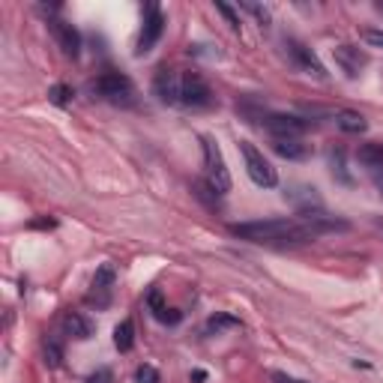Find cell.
<instances>
[{
    "instance_id": "6da1fadb",
    "label": "cell",
    "mask_w": 383,
    "mask_h": 383,
    "mask_svg": "<svg viewBox=\"0 0 383 383\" xmlns=\"http://www.w3.org/2000/svg\"><path fill=\"white\" fill-rule=\"evenodd\" d=\"M350 225L345 219L330 216L326 210H315L306 212V216L296 219H258V222H234L231 234L239 239H249V243H266V246H300V243H311L323 234L333 231H347Z\"/></svg>"
},
{
    "instance_id": "7a4b0ae2",
    "label": "cell",
    "mask_w": 383,
    "mask_h": 383,
    "mask_svg": "<svg viewBox=\"0 0 383 383\" xmlns=\"http://www.w3.org/2000/svg\"><path fill=\"white\" fill-rule=\"evenodd\" d=\"M90 90L99 96V99H105L108 105H117V108H132L135 105V84L120 75V72H105V75H99L93 84H90Z\"/></svg>"
},
{
    "instance_id": "3957f363",
    "label": "cell",
    "mask_w": 383,
    "mask_h": 383,
    "mask_svg": "<svg viewBox=\"0 0 383 383\" xmlns=\"http://www.w3.org/2000/svg\"><path fill=\"white\" fill-rule=\"evenodd\" d=\"M201 150H204V180L210 183V189L216 195L231 192V171H228V165H225V156H222L219 144L204 135Z\"/></svg>"
},
{
    "instance_id": "277c9868",
    "label": "cell",
    "mask_w": 383,
    "mask_h": 383,
    "mask_svg": "<svg viewBox=\"0 0 383 383\" xmlns=\"http://www.w3.org/2000/svg\"><path fill=\"white\" fill-rule=\"evenodd\" d=\"M239 153H243V162H246V171L252 177L254 186H261V189H273L276 183H279V174H276V168L269 165L264 159V153L252 144V141H239Z\"/></svg>"
},
{
    "instance_id": "5b68a950",
    "label": "cell",
    "mask_w": 383,
    "mask_h": 383,
    "mask_svg": "<svg viewBox=\"0 0 383 383\" xmlns=\"http://www.w3.org/2000/svg\"><path fill=\"white\" fill-rule=\"evenodd\" d=\"M180 105H186L192 111H204L216 105L210 84L198 75V72H183V90H180Z\"/></svg>"
},
{
    "instance_id": "8992f818",
    "label": "cell",
    "mask_w": 383,
    "mask_h": 383,
    "mask_svg": "<svg viewBox=\"0 0 383 383\" xmlns=\"http://www.w3.org/2000/svg\"><path fill=\"white\" fill-rule=\"evenodd\" d=\"M162 33H165V16H162V9H159V4H147L144 6V27H141L138 48H135L138 58L150 54L156 42L162 39Z\"/></svg>"
},
{
    "instance_id": "52a82bcc",
    "label": "cell",
    "mask_w": 383,
    "mask_h": 383,
    "mask_svg": "<svg viewBox=\"0 0 383 383\" xmlns=\"http://www.w3.org/2000/svg\"><path fill=\"white\" fill-rule=\"evenodd\" d=\"M258 123L273 138H300L311 126V120L293 117V114H258Z\"/></svg>"
},
{
    "instance_id": "ba28073f",
    "label": "cell",
    "mask_w": 383,
    "mask_h": 383,
    "mask_svg": "<svg viewBox=\"0 0 383 383\" xmlns=\"http://www.w3.org/2000/svg\"><path fill=\"white\" fill-rule=\"evenodd\" d=\"M285 48H288V58H291V63L300 69V72H306V75H315V78H326V69H323V63L318 60V54L311 51L308 45H303L300 39H293V36H288L285 39Z\"/></svg>"
},
{
    "instance_id": "9c48e42d",
    "label": "cell",
    "mask_w": 383,
    "mask_h": 383,
    "mask_svg": "<svg viewBox=\"0 0 383 383\" xmlns=\"http://www.w3.org/2000/svg\"><path fill=\"white\" fill-rule=\"evenodd\" d=\"M180 90H183V75H177L174 69H159L153 78V93L159 96V102L165 105H180Z\"/></svg>"
},
{
    "instance_id": "30bf717a",
    "label": "cell",
    "mask_w": 383,
    "mask_h": 383,
    "mask_svg": "<svg viewBox=\"0 0 383 383\" xmlns=\"http://www.w3.org/2000/svg\"><path fill=\"white\" fill-rule=\"evenodd\" d=\"M48 27H51L54 39H58L60 51L66 54V58H72V60H75L78 54H81V33H78L69 21H63V18H48Z\"/></svg>"
},
{
    "instance_id": "8fae6325",
    "label": "cell",
    "mask_w": 383,
    "mask_h": 383,
    "mask_svg": "<svg viewBox=\"0 0 383 383\" xmlns=\"http://www.w3.org/2000/svg\"><path fill=\"white\" fill-rule=\"evenodd\" d=\"M114 279H117L114 266H111V264H102V266L96 269V276H93V285H90V296H87V300H90V303H96L99 308H105V306L111 303Z\"/></svg>"
},
{
    "instance_id": "7c38bea8",
    "label": "cell",
    "mask_w": 383,
    "mask_h": 383,
    "mask_svg": "<svg viewBox=\"0 0 383 383\" xmlns=\"http://www.w3.org/2000/svg\"><path fill=\"white\" fill-rule=\"evenodd\" d=\"M333 58H335V63L342 66V72L347 75V78H357L360 72H362V66L368 63V58L360 51V48H353V45H335L333 48Z\"/></svg>"
},
{
    "instance_id": "4fadbf2b",
    "label": "cell",
    "mask_w": 383,
    "mask_h": 383,
    "mask_svg": "<svg viewBox=\"0 0 383 383\" xmlns=\"http://www.w3.org/2000/svg\"><path fill=\"white\" fill-rule=\"evenodd\" d=\"M273 150L281 159H291V162H303L311 156V147L303 138H273Z\"/></svg>"
},
{
    "instance_id": "5bb4252c",
    "label": "cell",
    "mask_w": 383,
    "mask_h": 383,
    "mask_svg": "<svg viewBox=\"0 0 383 383\" xmlns=\"http://www.w3.org/2000/svg\"><path fill=\"white\" fill-rule=\"evenodd\" d=\"M63 330H66V335L78 338V342H87V338H93L96 326H93L90 318H84L81 311H66L63 315Z\"/></svg>"
},
{
    "instance_id": "9a60e30c",
    "label": "cell",
    "mask_w": 383,
    "mask_h": 383,
    "mask_svg": "<svg viewBox=\"0 0 383 383\" xmlns=\"http://www.w3.org/2000/svg\"><path fill=\"white\" fill-rule=\"evenodd\" d=\"M335 126L342 132H350V135H360V132L368 129V123H365V117L360 114V111H338V114H335Z\"/></svg>"
},
{
    "instance_id": "2e32d148",
    "label": "cell",
    "mask_w": 383,
    "mask_h": 383,
    "mask_svg": "<svg viewBox=\"0 0 383 383\" xmlns=\"http://www.w3.org/2000/svg\"><path fill=\"white\" fill-rule=\"evenodd\" d=\"M357 159L360 165L365 168H372V171H383V144H362L360 153H357Z\"/></svg>"
},
{
    "instance_id": "e0dca14e",
    "label": "cell",
    "mask_w": 383,
    "mask_h": 383,
    "mask_svg": "<svg viewBox=\"0 0 383 383\" xmlns=\"http://www.w3.org/2000/svg\"><path fill=\"white\" fill-rule=\"evenodd\" d=\"M239 326V318L228 315V311H219V315H212L207 320V335H222L225 330H237Z\"/></svg>"
},
{
    "instance_id": "ac0fdd59",
    "label": "cell",
    "mask_w": 383,
    "mask_h": 383,
    "mask_svg": "<svg viewBox=\"0 0 383 383\" xmlns=\"http://www.w3.org/2000/svg\"><path fill=\"white\" fill-rule=\"evenodd\" d=\"M114 345H117L120 353H129V350H132V345H135V326H132V320L117 323V330H114Z\"/></svg>"
},
{
    "instance_id": "d6986e66",
    "label": "cell",
    "mask_w": 383,
    "mask_h": 383,
    "mask_svg": "<svg viewBox=\"0 0 383 383\" xmlns=\"http://www.w3.org/2000/svg\"><path fill=\"white\" fill-rule=\"evenodd\" d=\"M42 357H45L48 368H60L63 365V347H60V342L54 335L45 338V345H42Z\"/></svg>"
},
{
    "instance_id": "ffe728a7",
    "label": "cell",
    "mask_w": 383,
    "mask_h": 383,
    "mask_svg": "<svg viewBox=\"0 0 383 383\" xmlns=\"http://www.w3.org/2000/svg\"><path fill=\"white\" fill-rule=\"evenodd\" d=\"M48 99H51L54 105L66 108L69 102H72V87H69V84H54V87L48 90Z\"/></svg>"
},
{
    "instance_id": "44dd1931",
    "label": "cell",
    "mask_w": 383,
    "mask_h": 383,
    "mask_svg": "<svg viewBox=\"0 0 383 383\" xmlns=\"http://www.w3.org/2000/svg\"><path fill=\"white\" fill-rule=\"evenodd\" d=\"M192 189H195V195L201 198V201H207L210 207H216V192L210 189V183H207V180H195V183H192Z\"/></svg>"
},
{
    "instance_id": "7402d4cb",
    "label": "cell",
    "mask_w": 383,
    "mask_h": 383,
    "mask_svg": "<svg viewBox=\"0 0 383 383\" xmlns=\"http://www.w3.org/2000/svg\"><path fill=\"white\" fill-rule=\"evenodd\" d=\"M333 174L342 180V183H350V174H347V168H345V153L342 150L333 153Z\"/></svg>"
},
{
    "instance_id": "603a6c76",
    "label": "cell",
    "mask_w": 383,
    "mask_h": 383,
    "mask_svg": "<svg viewBox=\"0 0 383 383\" xmlns=\"http://www.w3.org/2000/svg\"><path fill=\"white\" fill-rule=\"evenodd\" d=\"M135 383H159V372H156L153 365H138Z\"/></svg>"
},
{
    "instance_id": "cb8c5ba5",
    "label": "cell",
    "mask_w": 383,
    "mask_h": 383,
    "mask_svg": "<svg viewBox=\"0 0 383 383\" xmlns=\"http://www.w3.org/2000/svg\"><path fill=\"white\" fill-rule=\"evenodd\" d=\"M147 306H150V311H153V318L159 315L162 308H168V306H165V300H162V291H159V288H153V291L147 293Z\"/></svg>"
},
{
    "instance_id": "d4e9b609",
    "label": "cell",
    "mask_w": 383,
    "mask_h": 383,
    "mask_svg": "<svg viewBox=\"0 0 383 383\" xmlns=\"http://www.w3.org/2000/svg\"><path fill=\"white\" fill-rule=\"evenodd\" d=\"M216 9L222 12L225 18H228V24L234 27V31H239V16H237V9H234V6H228V4H222V0H216Z\"/></svg>"
},
{
    "instance_id": "484cf974",
    "label": "cell",
    "mask_w": 383,
    "mask_h": 383,
    "mask_svg": "<svg viewBox=\"0 0 383 383\" xmlns=\"http://www.w3.org/2000/svg\"><path fill=\"white\" fill-rule=\"evenodd\" d=\"M87 383H114V372L111 368H96L93 374H87Z\"/></svg>"
},
{
    "instance_id": "4316f807",
    "label": "cell",
    "mask_w": 383,
    "mask_h": 383,
    "mask_svg": "<svg viewBox=\"0 0 383 383\" xmlns=\"http://www.w3.org/2000/svg\"><path fill=\"white\" fill-rule=\"evenodd\" d=\"M156 320H162V323H171V326H174V323H180V320H183V315H180L177 308H162L159 315H156Z\"/></svg>"
},
{
    "instance_id": "83f0119b",
    "label": "cell",
    "mask_w": 383,
    "mask_h": 383,
    "mask_svg": "<svg viewBox=\"0 0 383 383\" xmlns=\"http://www.w3.org/2000/svg\"><path fill=\"white\" fill-rule=\"evenodd\" d=\"M362 39H365L372 48H383V31H365Z\"/></svg>"
},
{
    "instance_id": "f1b7e54d",
    "label": "cell",
    "mask_w": 383,
    "mask_h": 383,
    "mask_svg": "<svg viewBox=\"0 0 383 383\" xmlns=\"http://www.w3.org/2000/svg\"><path fill=\"white\" fill-rule=\"evenodd\" d=\"M243 9H249L252 16H258V18H261V24H266V21H269V12H266L264 6H258V4H243Z\"/></svg>"
},
{
    "instance_id": "f546056e",
    "label": "cell",
    "mask_w": 383,
    "mask_h": 383,
    "mask_svg": "<svg viewBox=\"0 0 383 383\" xmlns=\"http://www.w3.org/2000/svg\"><path fill=\"white\" fill-rule=\"evenodd\" d=\"M273 383H306V380H296V377H288L285 372H273Z\"/></svg>"
},
{
    "instance_id": "4dcf8cb0",
    "label": "cell",
    "mask_w": 383,
    "mask_h": 383,
    "mask_svg": "<svg viewBox=\"0 0 383 383\" xmlns=\"http://www.w3.org/2000/svg\"><path fill=\"white\" fill-rule=\"evenodd\" d=\"M374 186H377V189H380V195H383V171H377V174H374Z\"/></svg>"
},
{
    "instance_id": "1f68e13d",
    "label": "cell",
    "mask_w": 383,
    "mask_h": 383,
    "mask_svg": "<svg viewBox=\"0 0 383 383\" xmlns=\"http://www.w3.org/2000/svg\"><path fill=\"white\" fill-rule=\"evenodd\" d=\"M192 380H195V383H204L207 374H204V372H192Z\"/></svg>"
},
{
    "instance_id": "d6a6232c",
    "label": "cell",
    "mask_w": 383,
    "mask_h": 383,
    "mask_svg": "<svg viewBox=\"0 0 383 383\" xmlns=\"http://www.w3.org/2000/svg\"><path fill=\"white\" fill-rule=\"evenodd\" d=\"M374 225H377V228L383 231V219H380V216H374Z\"/></svg>"
},
{
    "instance_id": "836d02e7",
    "label": "cell",
    "mask_w": 383,
    "mask_h": 383,
    "mask_svg": "<svg viewBox=\"0 0 383 383\" xmlns=\"http://www.w3.org/2000/svg\"><path fill=\"white\" fill-rule=\"evenodd\" d=\"M374 9H377V12H383V0H377V4H374Z\"/></svg>"
}]
</instances>
